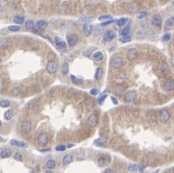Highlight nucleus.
Instances as JSON below:
<instances>
[{
    "mask_svg": "<svg viewBox=\"0 0 174 173\" xmlns=\"http://www.w3.org/2000/svg\"><path fill=\"white\" fill-rule=\"evenodd\" d=\"M20 130L22 133H29L32 130V123L28 121V120H24L20 124Z\"/></svg>",
    "mask_w": 174,
    "mask_h": 173,
    "instance_id": "4",
    "label": "nucleus"
},
{
    "mask_svg": "<svg viewBox=\"0 0 174 173\" xmlns=\"http://www.w3.org/2000/svg\"><path fill=\"white\" fill-rule=\"evenodd\" d=\"M11 155H12V151H11L10 149H3L1 152H0V157H1L2 159L9 158Z\"/></svg>",
    "mask_w": 174,
    "mask_h": 173,
    "instance_id": "22",
    "label": "nucleus"
},
{
    "mask_svg": "<svg viewBox=\"0 0 174 173\" xmlns=\"http://www.w3.org/2000/svg\"><path fill=\"white\" fill-rule=\"evenodd\" d=\"M27 107L29 108L30 110H38V102L36 101V100H32V101H30L27 105Z\"/></svg>",
    "mask_w": 174,
    "mask_h": 173,
    "instance_id": "24",
    "label": "nucleus"
},
{
    "mask_svg": "<svg viewBox=\"0 0 174 173\" xmlns=\"http://www.w3.org/2000/svg\"><path fill=\"white\" fill-rule=\"evenodd\" d=\"M0 11H3V6L0 4Z\"/></svg>",
    "mask_w": 174,
    "mask_h": 173,
    "instance_id": "55",
    "label": "nucleus"
},
{
    "mask_svg": "<svg viewBox=\"0 0 174 173\" xmlns=\"http://www.w3.org/2000/svg\"><path fill=\"white\" fill-rule=\"evenodd\" d=\"M13 20L16 24H22L24 22V18L23 16H20V15H15L14 18H13Z\"/></svg>",
    "mask_w": 174,
    "mask_h": 173,
    "instance_id": "31",
    "label": "nucleus"
},
{
    "mask_svg": "<svg viewBox=\"0 0 174 173\" xmlns=\"http://www.w3.org/2000/svg\"><path fill=\"white\" fill-rule=\"evenodd\" d=\"M14 117V112L12 110H8L5 112L4 113V117H5V119L6 120H11Z\"/></svg>",
    "mask_w": 174,
    "mask_h": 173,
    "instance_id": "29",
    "label": "nucleus"
},
{
    "mask_svg": "<svg viewBox=\"0 0 174 173\" xmlns=\"http://www.w3.org/2000/svg\"><path fill=\"white\" fill-rule=\"evenodd\" d=\"M120 42H131V37H130V36L122 37V38H120Z\"/></svg>",
    "mask_w": 174,
    "mask_h": 173,
    "instance_id": "44",
    "label": "nucleus"
},
{
    "mask_svg": "<svg viewBox=\"0 0 174 173\" xmlns=\"http://www.w3.org/2000/svg\"><path fill=\"white\" fill-rule=\"evenodd\" d=\"M97 164L100 167H104L109 164V161L106 158H104V157H100V158L97 159Z\"/></svg>",
    "mask_w": 174,
    "mask_h": 173,
    "instance_id": "20",
    "label": "nucleus"
},
{
    "mask_svg": "<svg viewBox=\"0 0 174 173\" xmlns=\"http://www.w3.org/2000/svg\"><path fill=\"white\" fill-rule=\"evenodd\" d=\"M139 55V52L137 50V48H130L129 50L127 51V58L130 61H134Z\"/></svg>",
    "mask_w": 174,
    "mask_h": 173,
    "instance_id": "9",
    "label": "nucleus"
},
{
    "mask_svg": "<svg viewBox=\"0 0 174 173\" xmlns=\"http://www.w3.org/2000/svg\"><path fill=\"white\" fill-rule=\"evenodd\" d=\"M45 173H53V172H52L51 170H46V171H45Z\"/></svg>",
    "mask_w": 174,
    "mask_h": 173,
    "instance_id": "54",
    "label": "nucleus"
},
{
    "mask_svg": "<svg viewBox=\"0 0 174 173\" xmlns=\"http://www.w3.org/2000/svg\"><path fill=\"white\" fill-rule=\"evenodd\" d=\"M45 165H46V167L48 168V170L53 169V168H55V166H56V162L54 161V160H48V161L46 162Z\"/></svg>",
    "mask_w": 174,
    "mask_h": 173,
    "instance_id": "27",
    "label": "nucleus"
},
{
    "mask_svg": "<svg viewBox=\"0 0 174 173\" xmlns=\"http://www.w3.org/2000/svg\"><path fill=\"white\" fill-rule=\"evenodd\" d=\"M114 93H115V94H122V93H124V90L123 88L121 86H117L115 88V90H114Z\"/></svg>",
    "mask_w": 174,
    "mask_h": 173,
    "instance_id": "39",
    "label": "nucleus"
},
{
    "mask_svg": "<svg viewBox=\"0 0 174 173\" xmlns=\"http://www.w3.org/2000/svg\"><path fill=\"white\" fill-rule=\"evenodd\" d=\"M172 173H174V168H173V170H172Z\"/></svg>",
    "mask_w": 174,
    "mask_h": 173,
    "instance_id": "59",
    "label": "nucleus"
},
{
    "mask_svg": "<svg viewBox=\"0 0 174 173\" xmlns=\"http://www.w3.org/2000/svg\"><path fill=\"white\" fill-rule=\"evenodd\" d=\"M168 71H169V66L166 63H164L161 66V72L162 74H166Z\"/></svg>",
    "mask_w": 174,
    "mask_h": 173,
    "instance_id": "32",
    "label": "nucleus"
},
{
    "mask_svg": "<svg viewBox=\"0 0 174 173\" xmlns=\"http://www.w3.org/2000/svg\"><path fill=\"white\" fill-rule=\"evenodd\" d=\"M8 45H9V42H8L7 39H5V38H0V50H3V49L7 48Z\"/></svg>",
    "mask_w": 174,
    "mask_h": 173,
    "instance_id": "23",
    "label": "nucleus"
},
{
    "mask_svg": "<svg viewBox=\"0 0 174 173\" xmlns=\"http://www.w3.org/2000/svg\"><path fill=\"white\" fill-rule=\"evenodd\" d=\"M147 15H148L147 12H142V13H139V15H138V18H139V19H141V18H144Z\"/></svg>",
    "mask_w": 174,
    "mask_h": 173,
    "instance_id": "47",
    "label": "nucleus"
},
{
    "mask_svg": "<svg viewBox=\"0 0 174 173\" xmlns=\"http://www.w3.org/2000/svg\"><path fill=\"white\" fill-rule=\"evenodd\" d=\"M78 41H79V38L76 34H71L68 37V43L70 47H73L78 43Z\"/></svg>",
    "mask_w": 174,
    "mask_h": 173,
    "instance_id": "6",
    "label": "nucleus"
},
{
    "mask_svg": "<svg viewBox=\"0 0 174 173\" xmlns=\"http://www.w3.org/2000/svg\"><path fill=\"white\" fill-rule=\"evenodd\" d=\"M9 30L12 31V32H18V31L20 30V27L18 26V25H12V26H9Z\"/></svg>",
    "mask_w": 174,
    "mask_h": 173,
    "instance_id": "42",
    "label": "nucleus"
},
{
    "mask_svg": "<svg viewBox=\"0 0 174 173\" xmlns=\"http://www.w3.org/2000/svg\"><path fill=\"white\" fill-rule=\"evenodd\" d=\"M128 170L131 171V172H137V171H139V166L138 164H130L128 165Z\"/></svg>",
    "mask_w": 174,
    "mask_h": 173,
    "instance_id": "28",
    "label": "nucleus"
},
{
    "mask_svg": "<svg viewBox=\"0 0 174 173\" xmlns=\"http://www.w3.org/2000/svg\"><path fill=\"white\" fill-rule=\"evenodd\" d=\"M73 161V157L71 154H68V155H65L64 158H63V161H62V164L63 165H68V164H70L71 162Z\"/></svg>",
    "mask_w": 174,
    "mask_h": 173,
    "instance_id": "17",
    "label": "nucleus"
},
{
    "mask_svg": "<svg viewBox=\"0 0 174 173\" xmlns=\"http://www.w3.org/2000/svg\"><path fill=\"white\" fill-rule=\"evenodd\" d=\"M111 99H112V100H113V102H114V104H115V105H116V104H117V103H118L117 100H116V99H115V97H111Z\"/></svg>",
    "mask_w": 174,
    "mask_h": 173,
    "instance_id": "53",
    "label": "nucleus"
},
{
    "mask_svg": "<svg viewBox=\"0 0 174 173\" xmlns=\"http://www.w3.org/2000/svg\"><path fill=\"white\" fill-rule=\"evenodd\" d=\"M102 75H103V69L101 68V67H98V68L96 69V71H95L94 78L96 80H100L101 77H102Z\"/></svg>",
    "mask_w": 174,
    "mask_h": 173,
    "instance_id": "30",
    "label": "nucleus"
},
{
    "mask_svg": "<svg viewBox=\"0 0 174 173\" xmlns=\"http://www.w3.org/2000/svg\"><path fill=\"white\" fill-rule=\"evenodd\" d=\"M70 79H71V81H72L74 84H76V85H80L81 83H83V79H82V78L76 77V76H73V75H71Z\"/></svg>",
    "mask_w": 174,
    "mask_h": 173,
    "instance_id": "34",
    "label": "nucleus"
},
{
    "mask_svg": "<svg viewBox=\"0 0 174 173\" xmlns=\"http://www.w3.org/2000/svg\"><path fill=\"white\" fill-rule=\"evenodd\" d=\"M1 126H2V121L0 120V127H1Z\"/></svg>",
    "mask_w": 174,
    "mask_h": 173,
    "instance_id": "57",
    "label": "nucleus"
},
{
    "mask_svg": "<svg viewBox=\"0 0 174 173\" xmlns=\"http://www.w3.org/2000/svg\"><path fill=\"white\" fill-rule=\"evenodd\" d=\"M37 142L40 146H45L48 142V136L46 133H41L37 139Z\"/></svg>",
    "mask_w": 174,
    "mask_h": 173,
    "instance_id": "2",
    "label": "nucleus"
},
{
    "mask_svg": "<svg viewBox=\"0 0 174 173\" xmlns=\"http://www.w3.org/2000/svg\"><path fill=\"white\" fill-rule=\"evenodd\" d=\"M13 94H14V95H18V90L15 89V90H13Z\"/></svg>",
    "mask_w": 174,
    "mask_h": 173,
    "instance_id": "52",
    "label": "nucleus"
},
{
    "mask_svg": "<svg viewBox=\"0 0 174 173\" xmlns=\"http://www.w3.org/2000/svg\"><path fill=\"white\" fill-rule=\"evenodd\" d=\"M162 22V16H161L160 15H155L152 16V18H151V23L156 27H161Z\"/></svg>",
    "mask_w": 174,
    "mask_h": 173,
    "instance_id": "11",
    "label": "nucleus"
},
{
    "mask_svg": "<svg viewBox=\"0 0 174 173\" xmlns=\"http://www.w3.org/2000/svg\"><path fill=\"white\" fill-rule=\"evenodd\" d=\"M170 38H171V35L169 33H167V34H165V35L162 36V39L164 41V42H167V41L170 39Z\"/></svg>",
    "mask_w": 174,
    "mask_h": 173,
    "instance_id": "43",
    "label": "nucleus"
},
{
    "mask_svg": "<svg viewBox=\"0 0 174 173\" xmlns=\"http://www.w3.org/2000/svg\"><path fill=\"white\" fill-rule=\"evenodd\" d=\"M146 162L150 164H154V163L156 162V155H155L154 153H150V154H148L147 157H146Z\"/></svg>",
    "mask_w": 174,
    "mask_h": 173,
    "instance_id": "25",
    "label": "nucleus"
},
{
    "mask_svg": "<svg viewBox=\"0 0 174 173\" xmlns=\"http://www.w3.org/2000/svg\"><path fill=\"white\" fill-rule=\"evenodd\" d=\"M120 35L122 37H128L130 36V25H128L127 27H125L123 30H121Z\"/></svg>",
    "mask_w": 174,
    "mask_h": 173,
    "instance_id": "33",
    "label": "nucleus"
},
{
    "mask_svg": "<svg viewBox=\"0 0 174 173\" xmlns=\"http://www.w3.org/2000/svg\"><path fill=\"white\" fill-rule=\"evenodd\" d=\"M65 149H66V146H65V145H64V144L58 145V146L56 147V150H57V151H65Z\"/></svg>",
    "mask_w": 174,
    "mask_h": 173,
    "instance_id": "45",
    "label": "nucleus"
},
{
    "mask_svg": "<svg viewBox=\"0 0 174 173\" xmlns=\"http://www.w3.org/2000/svg\"><path fill=\"white\" fill-rule=\"evenodd\" d=\"M35 26H36V24L34 23L33 20H27L26 23H25V28H26L27 30H34V29H35Z\"/></svg>",
    "mask_w": 174,
    "mask_h": 173,
    "instance_id": "26",
    "label": "nucleus"
},
{
    "mask_svg": "<svg viewBox=\"0 0 174 173\" xmlns=\"http://www.w3.org/2000/svg\"><path fill=\"white\" fill-rule=\"evenodd\" d=\"M127 22H128V18H119V19L116 21V24H117L118 26H123V25H125Z\"/></svg>",
    "mask_w": 174,
    "mask_h": 173,
    "instance_id": "38",
    "label": "nucleus"
},
{
    "mask_svg": "<svg viewBox=\"0 0 174 173\" xmlns=\"http://www.w3.org/2000/svg\"><path fill=\"white\" fill-rule=\"evenodd\" d=\"M103 173H115V171L112 168H107V169L104 170Z\"/></svg>",
    "mask_w": 174,
    "mask_h": 173,
    "instance_id": "51",
    "label": "nucleus"
},
{
    "mask_svg": "<svg viewBox=\"0 0 174 173\" xmlns=\"http://www.w3.org/2000/svg\"><path fill=\"white\" fill-rule=\"evenodd\" d=\"M98 123V116L96 113H92L89 116V117L88 118V124L91 127H95Z\"/></svg>",
    "mask_w": 174,
    "mask_h": 173,
    "instance_id": "8",
    "label": "nucleus"
},
{
    "mask_svg": "<svg viewBox=\"0 0 174 173\" xmlns=\"http://www.w3.org/2000/svg\"><path fill=\"white\" fill-rule=\"evenodd\" d=\"M93 59L95 61H97V62H100V61H103L104 59V54L101 52V51H97V52H95L93 53Z\"/></svg>",
    "mask_w": 174,
    "mask_h": 173,
    "instance_id": "21",
    "label": "nucleus"
},
{
    "mask_svg": "<svg viewBox=\"0 0 174 173\" xmlns=\"http://www.w3.org/2000/svg\"><path fill=\"white\" fill-rule=\"evenodd\" d=\"M83 32L85 34L86 37H89L93 32V26L92 24L91 23H86L84 26H83Z\"/></svg>",
    "mask_w": 174,
    "mask_h": 173,
    "instance_id": "10",
    "label": "nucleus"
},
{
    "mask_svg": "<svg viewBox=\"0 0 174 173\" xmlns=\"http://www.w3.org/2000/svg\"><path fill=\"white\" fill-rule=\"evenodd\" d=\"M55 44L57 45V47H58V49H59L60 51L65 50V47H66V43H65L64 41H62V39H60L59 37H56V38H55Z\"/></svg>",
    "mask_w": 174,
    "mask_h": 173,
    "instance_id": "13",
    "label": "nucleus"
},
{
    "mask_svg": "<svg viewBox=\"0 0 174 173\" xmlns=\"http://www.w3.org/2000/svg\"><path fill=\"white\" fill-rule=\"evenodd\" d=\"M122 65H123V60H122V58L119 56L114 57L112 60H111V66H112L113 68H115V69L120 68Z\"/></svg>",
    "mask_w": 174,
    "mask_h": 173,
    "instance_id": "1",
    "label": "nucleus"
},
{
    "mask_svg": "<svg viewBox=\"0 0 174 173\" xmlns=\"http://www.w3.org/2000/svg\"><path fill=\"white\" fill-rule=\"evenodd\" d=\"M14 158H15V160H16V161H22L23 160V156H22V154L19 152L15 153V156H14Z\"/></svg>",
    "mask_w": 174,
    "mask_h": 173,
    "instance_id": "41",
    "label": "nucleus"
},
{
    "mask_svg": "<svg viewBox=\"0 0 174 173\" xmlns=\"http://www.w3.org/2000/svg\"><path fill=\"white\" fill-rule=\"evenodd\" d=\"M137 98V93L135 90H129L125 93L124 99L126 102H133L135 99Z\"/></svg>",
    "mask_w": 174,
    "mask_h": 173,
    "instance_id": "7",
    "label": "nucleus"
},
{
    "mask_svg": "<svg viewBox=\"0 0 174 173\" xmlns=\"http://www.w3.org/2000/svg\"><path fill=\"white\" fill-rule=\"evenodd\" d=\"M164 89L167 91L174 90V80L173 79H167L164 84Z\"/></svg>",
    "mask_w": 174,
    "mask_h": 173,
    "instance_id": "14",
    "label": "nucleus"
},
{
    "mask_svg": "<svg viewBox=\"0 0 174 173\" xmlns=\"http://www.w3.org/2000/svg\"><path fill=\"white\" fill-rule=\"evenodd\" d=\"M112 22H114V20L113 19H111V20H108V21H105V22H102L101 23V26H107V25H109L110 23H112Z\"/></svg>",
    "mask_w": 174,
    "mask_h": 173,
    "instance_id": "50",
    "label": "nucleus"
},
{
    "mask_svg": "<svg viewBox=\"0 0 174 173\" xmlns=\"http://www.w3.org/2000/svg\"><path fill=\"white\" fill-rule=\"evenodd\" d=\"M1 90H2V84L0 83V91H1Z\"/></svg>",
    "mask_w": 174,
    "mask_h": 173,
    "instance_id": "56",
    "label": "nucleus"
},
{
    "mask_svg": "<svg viewBox=\"0 0 174 173\" xmlns=\"http://www.w3.org/2000/svg\"><path fill=\"white\" fill-rule=\"evenodd\" d=\"M106 97H107V95H106V94H105V95H103V96H101L100 98L98 99V104H99V105H101V104H102V103H103V101H104V100H105V99H106Z\"/></svg>",
    "mask_w": 174,
    "mask_h": 173,
    "instance_id": "48",
    "label": "nucleus"
},
{
    "mask_svg": "<svg viewBox=\"0 0 174 173\" xmlns=\"http://www.w3.org/2000/svg\"><path fill=\"white\" fill-rule=\"evenodd\" d=\"M94 144L96 145V146H99V147H106V145H107V143L105 142L103 140H100V139L95 140Z\"/></svg>",
    "mask_w": 174,
    "mask_h": 173,
    "instance_id": "35",
    "label": "nucleus"
},
{
    "mask_svg": "<svg viewBox=\"0 0 174 173\" xmlns=\"http://www.w3.org/2000/svg\"><path fill=\"white\" fill-rule=\"evenodd\" d=\"M0 141H3V140H2V139H1V137H0Z\"/></svg>",
    "mask_w": 174,
    "mask_h": 173,
    "instance_id": "58",
    "label": "nucleus"
},
{
    "mask_svg": "<svg viewBox=\"0 0 174 173\" xmlns=\"http://www.w3.org/2000/svg\"><path fill=\"white\" fill-rule=\"evenodd\" d=\"M138 9V7H137L136 3H134V2H129V3L126 4V10L130 14H133L135 13Z\"/></svg>",
    "mask_w": 174,
    "mask_h": 173,
    "instance_id": "15",
    "label": "nucleus"
},
{
    "mask_svg": "<svg viewBox=\"0 0 174 173\" xmlns=\"http://www.w3.org/2000/svg\"><path fill=\"white\" fill-rule=\"evenodd\" d=\"M68 72H69V66H68V64L65 63L62 66V73L64 75H66Z\"/></svg>",
    "mask_w": 174,
    "mask_h": 173,
    "instance_id": "37",
    "label": "nucleus"
},
{
    "mask_svg": "<svg viewBox=\"0 0 174 173\" xmlns=\"http://www.w3.org/2000/svg\"><path fill=\"white\" fill-rule=\"evenodd\" d=\"M147 117L150 122H155V120H156V113H154V112H149L147 113Z\"/></svg>",
    "mask_w": 174,
    "mask_h": 173,
    "instance_id": "36",
    "label": "nucleus"
},
{
    "mask_svg": "<svg viewBox=\"0 0 174 173\" xmlns=\"http://www.w3.org/2000/svg\"><path fill=\"white\" fill-rule=\"evenodd\" d=\"M115 38V34L114 31L112 30H109V31H106L103 35V41L104 42H110V41H112Z\"/></svg>",
    "mask_w": 174,
    "mask_h": 173,
    "instance_id": "12",
    "label": "nucleus"
},
{
    "mask_svg": "<svg viewBox=\"0 0 174 173\" xmlns=\"http://www.w3.org/2000/svg\"><path fill=\"white\" fill-rule=\"evenodd\" d=\"M57 69H58V64L55 61H49L46 64V70L49 73H55L57 71Z\"/></svg>",
    "mask_w": 174,
    "mask_h": 173,
    "instance_id": "5",
    "label": "nucleus"
},
{
    "mask_svg": "<svg viewBox=\"0 0 174 173\" xmlns=\"http://www.w3.org/2000/svg\"><path fill=\"white\" fill-rule=\"evenodd\" d=\"M11 145H14V146L16 147H21V148H26L27 143L22 142V141H18L16 140H11Z\"/></svg>",
    "mask_w": 174,
    "mask_h": 173,
    "instance_id": "18",
    "label": "nucleus"
},
{
    "mask_svg": "<svg viewBox=\"0 0 174 173\" xmlns=\"http://www.w3.org/2000/svg\"><path fill=\"white\" fill-rule=\"evenodd\" d=\"M159 118H160V121L162 123L167 122L168 120L170 119V113H169L167 110H162L160 112Z\"/></svg>",
    "mask_w": 174,
    "mask_h": 173,
    "instance_id": "3",
    "label": "nucleus"
},
{
    "mask_svg": "<svg viewBox=\"0 0 174 173\" xmlns=\"http://www.w3.org/2000/svg\"><path fill=\"white\" fill-rule=\"evenodd\" d=\"M36 26L38 27V29H41V30H44L45 28L48 26V23L45 20H38L37 23H36Z\"/></svg>",
    "mask_w": 174,
    "mask_h": 173,
    "instance_id": "19",
    "label": "nucleus"
},
{
    "mask_svg": "<svg viewBox=\"0 0 174 173\" xmlns=\"http://www.w3.org/2000/svg\"><path fill=\"white\" fill-rule=\"evenodd\" d=\"M89 93L92 94V95H96V94H98V90L97 89H92L91 91H89Z\"/></svg>",
    "mask_w": 174,
    "mask_h": 173,
    "instance_id": "49",
    "label": "nucleus"
},
{
    "mask_svg": "<svg viewBox=\"0 0 174 173\" xmlns=\"http://www.w3.org/2000/svg\"><path fill=\"white\" fill-rule=\"evenodd\" d=\"M10 105H11V103L8 100H1L0 101V106L2 108H8L10 107Z\"/></svg>",
    "mask_w": 174,
    "mask_h": 173,
    "instance_id": "40",
    "label": "nucleus"
},
{
    "mask_svg": "<svg viewBox=\"0 0 174 173\" xmlns=\"http://www.w3.org/2000/svg\"><path fill=\"white\" fill-rule=\"evenodd\" d=\"M174 25V15H171L169 18L165 20V29L167 30V29H170L171 27Z\"/></svg>",
    "mask_w": 174,
    "mask_h": 173,
    "instance_id": "16",
    "label": "nucleus"
},
{
    "mask_svg": "<svg viewBox=\"0 0 174 173\" xmlns=\"http://www.w3.org/2000/svg\"><path fill=\"white\" fill-rule=\"evenodd\" d=\"M104 19H109V20H111L112 19V16L111 15H101V16H99V20H104Z\"/></svg>",
    "mask_w": 174,
    "mask_h": 173,
    "instance_id": "46",
    "label": "nucleus"
}]
</instances>
